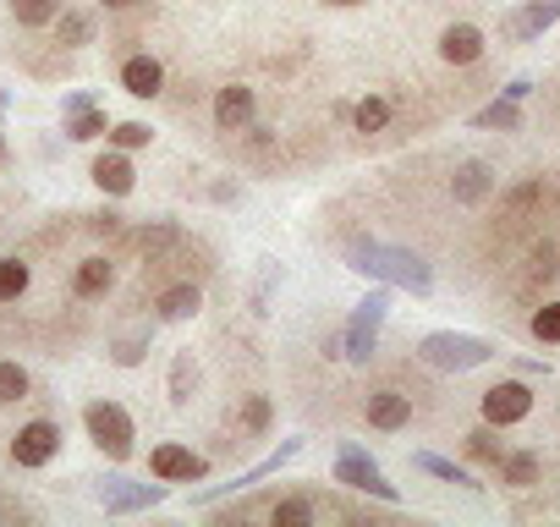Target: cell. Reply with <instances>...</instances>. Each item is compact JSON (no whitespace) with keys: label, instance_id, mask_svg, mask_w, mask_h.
<instances>
[{"label":"cell","instance_id":"cell-35","mask_svg":"<svg viewBox=\"0 0 560 527\" xmlns=\"http://www.w3.org/2000/svg\"><path fill=\"white\" fill-rule=\"evenodd\" d=\"M143 352H149V330H143V336H127V341H116V352H110V358H116L121 368H132V363H143Z\"/></svg>","mask_w":560,"mask_h":527},{"label":"cell","instance_id":"cell-40","mask_svg":"<svg viewBox=\"0 0 560 527\" xmlns=\"http://www.w3.org/2000/svg\"><path fill=\"white\" fill-rule=\"evenodd\" d=\"M0 516H7V505H0Z\"/></svg>","mask_w":560,"mask_h":527},{"label":"cell","instance_id":"cell-21","mask_svg":"<svg viewBox=\"0 0 560 527\" xmlns=\"http://www.w3.org/2000/svg\"><path fill=\"white\" fill-rule=\"evenodd\" d=\"M555 17H560V0H533V7H522V12L505 23V34H511V39H533V34H544Z\"/></svg>","mask_w":560,"mask_h":527},{"label":"cell","instance_id":"cell-4","mask_svg":"<svg viewBox=\"0 0 560 527\" xmlns=\"http://www.w3.org/2000/svg\"><path fill=\"white\" fill-rule=\"evenodd\" d=\"M385 308H390V292H369V297L358 303V314H352V325H347V336H341V347H347L352 363H369V358H374V347H380V325H385Z\"/></svg>","mask_w":560,"mask_h":527},{"label":"cell","instance_id":"cell-30","mask_svg":"<svg viewBox=\"0 0 560 527\" xmlns=\"http://www.w3.org/2000/svg\"><path fill=\"white\" fill-rule=\"evenodd\" d=\"M412 467H418V472H434V478H445V483H472L467 467H456V461H445V456H434V450H418Z\"/></svg>","mask_w":560,"mask_h":527},{"label":"cell","instance_id":"cell-16","mask_svg":"<svg viewBox=\"0 0 560 527\" xmlns=\"http://www.w3.org/2000/svg\"><path fill=\"white\" fill-rule=\"evenodd\" d=\"M132 160H127V149H110V154H100L94 160V187L100 192H110V198H127L132 192Z\"/></svg>","mask_w":560,"mask_h":527},{"label":"cell","instance_id":"cell-18","mask_svg":"<svg viewBox=\"0 0 560 527\" xmlns=\"http://www.w3.org/2000/svg\"><path fill=\"white\" fill-rule=\"evenodd\" d=\"M154 308H160V319L182 325V319H192V314L203 308V292H198L192 281H176V286H165V292L154 297Z\"/></svg>","mask_w":560,"mask_h":527},{"label":"cell","instance_id":"cell-34","mask_svg":"<svg viewBox=\"0 0 560 527\" xmlns=\"http://www.w3.org/2000/svg\"><path fill=\"white\" fill-rule=\"evenodd\" d=\"M149 138H154V132H149L143 121H116V127H110V143H116V149H143Z\"/></svg>","mask_w":560,"mask_h":527},{"label":"cell","instance_id":"cell-23","mask_svg":"<svg viewBox=\"0 0 560 527\" xmlns=\"http://www.w3.org/2000/svg\"><path fill=\"white\" fill-rule=\"evenodd\" d=\"M352 127L369 138V132H385L390 127V99L385 94H369V99H358L352 105Z\"/></svg>","mask_w":560,"mask_h":527},{"label":"cell","instance_id":"cell-1","mask_svg":"<svg viewBox=\"0 0 560 527\" xmlns=\"http://www.w3.org/2000/svg\"><path fill=\"white\" fill-rule=\"evenodd\" d=\"M352 270L380 276V281H396V286H407V292H418V297L434 286V276H429L423 258H412V253H401V247H380V242H358V247H352Z\"/></svg>","mask_w":560,"mask_h":527},{"label":"cell","instance_id":"cell-25","mask_svg":"<svg viewBox=\"0 0 560 527\" xmlns=\"http://www.w3.org/2000/svg\"><path fill=\"white\" fill-rule=\"evenodd\" d=\"M192 385H198V363H192V352H176L171 358V401L187 407L192 401Z\"/></svg>","mask_w":560,"mask_h":527},{"label":"cell","instance_id":"cell-6","mask_svg":"<svg viewBox=\"0 0 560 527\" xmlns=\"http://www.w3.org/2000/svg\"><path fill=\"white\" fill-rule=\"evenodd\" d=\"M56 450H61V423H50V418L23 423L18 440H12V461H18V467H50Z\"/></svg>","mask_w":560,"mask_h":527},{"label":"cell","instance_id":"cell-39","mask_svg":"<svg viewBox=\"0 0 560 527\" xmlns=\"http://www.w3.org/2000/svg\"><path fill=\"white\" fill-rule=\"evenodd\" d=\"M0 160H7V138H0Z\"/></svg>","mask_w":560,"mask_h":527},{"label":"cell","instance_id":"cell-14","mask_svg":"<svg viewBox=\"0 0 560 527\" xmlns=\"http://www.w3.org/2000/svg\"><path fill=\"white\" fill-rule=\"evenodd\" d=\"M116 286V264L105 258V253H94V258H83L78 270H72V292L83 297V303H100L105 292Z\"/></svg>","mask_w":560,"mask_h":527},{"label":"cell","instance_id":"cell-28","mask_svg":"<svg viewBox=\"0 0 560 527\" xmlns=\"http://www.w3.org/2000/svg\"><path fill=\"white\" fill-rule=\"evenodd\" d=\"M527 330H533V341H544V347H560V297H555V303H544V308H533Z\"/></svg>","mask_w":560,"mask_h":527},{"label":"cell","instance_id":"cell-9","mask_svg":"<svg viewBox=\"0 0 560 527\" xmlns=\"http://www.w3.org/2000/svg\"><path fill=\"white\" fill-rule=\"evenodd\" d=\"M363 418H369V429H380V434H396V429H407V423H412V396H407V390H396V385H385V390H369V401H363Z\"/></svg>","mask_w":560,"mask_h":527},{"label":"cell","instance_id":"cell-12","mask_svg":"<svg viewBox=\"0 0 560 527\" xmlns=\"http://www.w3.org/2000/svg\"><path fill=\"white\" fill-rule=\"evenodd\" d=\"M121 89H127L132 99H160V94H165V67H160L154 56H127V61H121Z\"/></svg>","mask_w":560,"mask_h":527},{"label":"cell","instance_id":"cell-2","mask_svg":"<svg viewBox=\"0 0 560 527\" xmlns=\"http://www.w3.org/2000/svg\"><path fill=\"white\" fill-rule=\"evenodd\" d=\"M83 429H89V440H94L110 461H127V456H132L138 429H132V412H127L121 401H89V407H83Z\"/></svg>","mask_w":560,"mask_h":527},{"label":"cell","instance_id":"cell-8","mask_svg":"<svg viewBox=\"0 0 560 527\" xmlns=\"http://www.w3.org/2000/svg\"><path fill=\"white\" fill-rule=\"evenodd\" d=\"M336 483L347 489H363V494H380V500H396V483H385V472L358 450V445H341V461H336Z\"/></svg>","mask_w":560,"mask_h":527},{"label":"cell","instance_id":"cell-37","mask_svg":"<svg viewBox=\"0 0 560 527\" xmlns=\"http://www.w3.org/2000/svg\"><path fill=\"white\" fill-rule=\"evenodd\" d=\"M105 7H110V12H132V7H138V0H105Z\"/></svg>","mask_w":560,"mask_h":527},{"label":"cell","instance_id":"cell-15","mask_svg":"<svg viewBox=\"0 0 560 527\" xmlns=\"http://www.w3.org/2000/svg\"><path fill=\"white\" fill-rule=\"evenodd\" d=\"M100 132H110L105 110H100L89 94H72V99H67V138H72V143H94Z\"/></svg>","mask_w":560,"mask_h":527},{"label":"cell","instance_id":"cell-17","mask_svg":"<svg viewBox=\"0 0 560 527\" xmlns=\"http://www.w3.org/2000/svg\"><path fill=\"white\" fill-rule=\"evenodd\" d=\"M451 192H456V203H483V198L494 192V176H489V165H483V160H467V165H456V176H451Z\"/></svg>","mask_w":560,"mask_h":527},{"label":"cell","instance_id":"cell-33","mask_svg":"<svg viewBox=\"0 0 560 527\" xmlns=\"http://www.w3.org/2000/svg\"><path fill=\"white\" fill-rule=\"evenodd\" d=\"M132 242H138L143 253H160V247H176V242H182V231H176V225H143Z\"/></svg>","mask_w":560,"mask_h":527},{"label":"cell","instance_id":"cell-31","mask_svg":"<svg viewBox=\"0 0 560 527\" xmlns=\"http://www.w3.org/2000/svg\"><path fill=\"white\" fill-rule=\"evenodd\" d=\"M28 396V368L23 363H0V407H12Z\"/></svg>","mask_w":560,"mask_h":527},{"label":"cell","instance_id":"cell-3","mask_svg":"<svg viewBox=\"0 0 560 527\" xmlns=\"http://www.w3.org/2000/svg\"><path fill=\"white\" fill-rule=\"evenodd\" d=\"M418 358L429 363V368H478V363H489L494 358V347L483 341V336H456V330H440V336H423L418 341Z\"/></svg>","mask_w":560,"mask_h":527},{"label":"cell","instance_id":"cell-29","mask_svg":"<svg viewBox=\"0 0 560 527\" xmlns=\"http://www.w3.org/2000/svg\"><path fill=\"white\" fill-rule=\"evenodd\" d=\"M28 292V264L23 258H0V303H18Z\"/></svg>","mask_w":560,"mask_h":527},{"label":"cell","instance_id":"cell-10","mask_svg":"<svg viewBox=\"0 0 560 527\" xmlns=\"http://www.w3.org/2000/svg\"><path fill=\"white\" fill-rule=\"evenodd\" d=\"M253 116H258V94H253L247 83H225V89L214 94V127H220V132H247Z\"/></svg>","mask_w":560,"mask_h":527},{"label":"cell","instance_id":"cell-26","mask_svg":"<svg viewBox=\"0 0 560 527\" xmlns=\"http://www.w3.org/2000/svg\"><path fill=\"white\" fill-rule=\"evenodd\" d=\"M462 445H467V456H472V461H483V467H500V456H505V445L494 440V423L472 429V434H467Z\"/></svg>","mask_w":560,"mask_h":527},{"label":"cell","instance_id":"cell-5","mask_svg":"<svg viewBox=\"0 0 560 527\" xmlns=\"http://www.w3.org/2000/svg\"><path fill=\"white\" fill-rule=\"evenodd\" d=\"M478 407H483V423H494V429L522 423V418L533 412V385H527V379H500V385L483 390Z\"/></svg>","mask_w":560,"mask_h":527},{"label":"cell","instance_id":"cell-20","mask_svg":"<svg viewBox=\"0 0 560 527\" xmlns=\"http://www.w3.org/2000/svg\"><path fill=\"white\" fill-rule=\"evenodd\" d=\"M538 467H544V461H538V450H505L494 472H500V483H505V489H533V483H538Z\"/></svg>","mask_w":560,"mask_h":527},{"label":"cell","instance_id":"cell-36","mask_svg":"<svg viewBox=\"0 0 560 527\" xmlns=\"http://www.w3.org/2000/svg\"><path fill=\"white\" fill-rule=\"evenodd\" d=\"M527 94H533V83H527V78H516V83H505V99H516V105H522Z\"/></svg>","mask_w":560,"mask_h":527},{"label":"cell","instance_id":"cell-13","mask_svg":"<svg viewBox=\"0 0 560 527\" xmlns=\"http://www.w3.org/2000/svg\"><path fill=\"white\" fill-rule=\"evenodd\" d=\"M100 500H105V511H143V505H160V500H165V489H160V483H127V478H105Z\"/></svg>","mask_w":560,"mask_h":527},{"label":"cell","instance_id":"cell-32","mask_svg":"<svg viewBox=\"0 0 560 527\" xmlns=\"http://www.w3.org/2000/svg\"><path fill=\"white\" fill-rule=\"evenodd\" d=\"M269 418H275L269 396H247V401H242V434H264V429H269Z\"/></svg>","mask_w":560,"mask_h":527},{"label":"cell","instance_id":"cell-27","mask_svg":"<svg viewBox=\"0 0 560 527\" xmlns=\"http://www.w3.org/2000/svg\"><path fill=\"white\" fill-rule=\"evenodd\" d=\"M12 17L23 28H45V23L61 17V0H12Z\"/></svg>","mask_w":560,"mask_h":527},{"label":"cell","instance_id":"cell-24","mask_svg":"<svg viewBox=\"0 0 560 527\" xmlns=\"http://www.w3.org/2000/svg\"><path fill=\"white\" fill-rule=\"evenodd\" d=\"M472 127H483V132H516L522 127V110H516V99H494V105H483L478 116H472Z\"/></svg>","mask_w":560,"mask_h":527},{"label":"cell","instance_id":"cell-7","mask_svg":"<svg viewBox=\"0 0 560 527\" xmlns=\"http://www.w3.org/2000/svg\"><path fill=\"white\" fill-rule=\"evenodd\" d=\"M149 472H154L160 483H198V478H209V461H203L198 450H187V445L165 440V445H154V450H149Z\"/></svg>","mask_w":560,"mask_h":527},{"label":"cell","instance_id":"cell-11","mask_svg":"<svg viewBox=\"0 0 560 527\" xmlns=\"http://www.w3.org/2000/svg\"><path fill=\"white\" fill-rule=\"evenodd\" d=\"M440 61H445V67H478V61H483V34H478L472 23H451V28L440 34Z\"/></svg>","mask_w":560,"mask_h":527},{"label":"cell","instance_id":"cell-38","mask_svg":"<svg viewBox=\"0 0 560 527\" xmlns=\"http://www.w3.org/2000/svg\"><path fill=\"white\" fill-rule=\"evenodd\" d=\"M325 7H363V0H325Z\"/></svg>","mask_w":560,"mask_h":527},{"label":"cell","instance_id":"cell-22","mask_svg":"<svg viewBox=\"0 0 560 527\" xmlns=\"http://www.w3.org/2000/svg\"><path fill=\"white\" fill-rule=\"evenodd\" d=\"M56 45H67V50L94 45V17H89V12H67V7H61V17H56Z\"/></svg>","mask_w":560,"mask_h":527},{"label":"cell","instance_id":"cell-19","mask_svg":"<svg viewBox=\"0 0 560 527\" xmlns=\"http://www.w3.org/2000/svg\"><path fill=\"white\" fill-rule=\"evenodd\" d=\"M319 511H325V505H319L314 494H287V500L269 505V522H275V527H308V522H319Z\"/></svg>","mask_w":560,"mask_h":527}]
</instances>
